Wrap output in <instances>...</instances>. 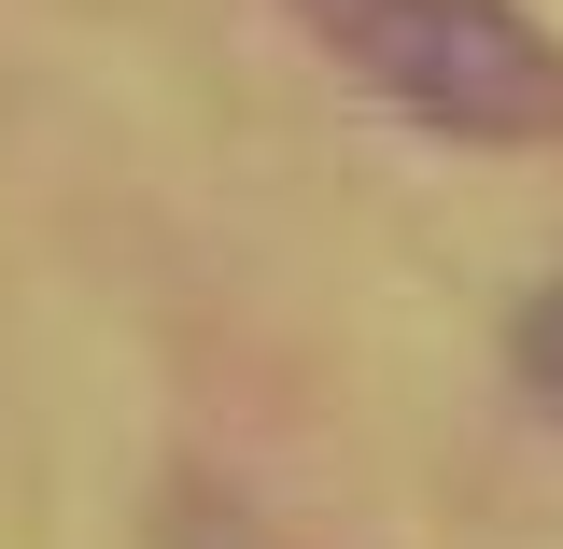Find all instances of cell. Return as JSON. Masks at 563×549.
<instances>
[{
	"label": "cell",
	"mask_w": 563,
	"mask_h": 549,
	"mask_svg": "<svg viewBox=\"0 0 563 549\" xmlns=\"http://www.w3.org/2000/svg\"><path fill=\"white\" fill-rule=\"evenodd\" d=\"M296 29L451 141H563V57L521 0H296Z\"/></svg>",
	"instance_id": "cell-1"
},
{
	"label": "cell",
	"mask_w": 563,
	"mask_h": 549,
	"mask_svg": "<svg viewBox=\"0 0 563 549\" xmlns=\"http://www.w3.org/2000/svg\"><path fill=\"white\" fill-rule=\"evenodd\" d=\"M507 381L563 422V282H550V296H521V325H507Z\"/></svg>",
	"instance_id": "cell-2"
}]
</instances>
